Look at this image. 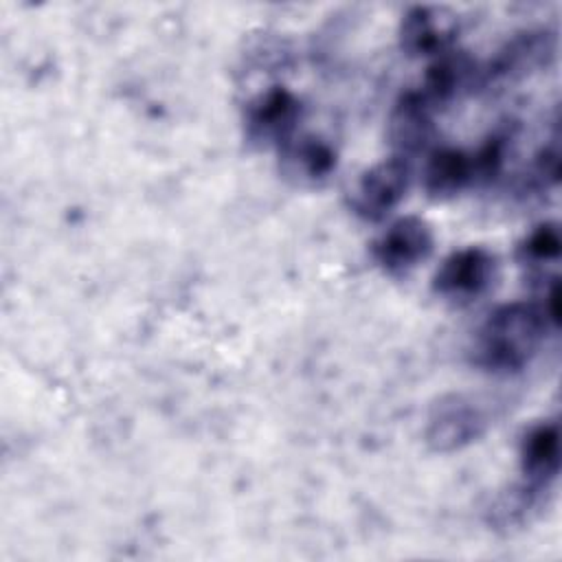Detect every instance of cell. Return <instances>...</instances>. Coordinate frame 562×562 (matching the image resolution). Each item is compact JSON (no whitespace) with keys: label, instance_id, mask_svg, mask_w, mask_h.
<instances>
[{"label":"cell","instance_id":"cell-1","mask_svg":"<svg viewBox=\"0 0 562 562\" xmlns=\"http://www.w3.org/2000/svg\"><path fill=\"white\" fill-rule=\"evenodd\" d=\"M551 327L540 301L501 305L476 331L472 362L490 373H516L536 358Z\"/></svg>","mask_w":562,"mask_h":562},{"label":"cell","instance_id":"cell-11","mask_svg":"<svg viewBox=\"0 0 562 562\" xmlns=\"http://www.w3.org/2000/svg\"><path fill=\"white\" fill-rule=\"evenodd\" d=\"M474 83H481V68L476 66V61L461 50H448L435 57V61L426 68L419 88L415 90L437 112L439 108L448 105L465 90H470Z\"/></svg>","mask_w":562,"mask_h":562},{"label":"cell","instance_id":"cell-16","mask_svg":"<svg viewBox=\"0 0 562 562\" xmlns=\"http://www.w3.org/2000/svg\"><path fill=\"white\" fill-rule=\"evenodd\" d=\"M560 180V147L558 136L551 138L538 154L531 165V184L536 189H551Z\"/></svg>","mask_w":562,"mask_h":562},{"label":"cell","instance_id":"cell-2","mask_svg":"<svg viewBox=\"0 0 562 562\" xmlns=\"http://www.w3.org/2000/svg\"><path fill=\"white\" fill-rule=\"evenodd\" d=\"M303 105L283 86H268L248 99L244 108V134L255 147H281L299 132Z\"/></svg>","mask_w":562,"mask_h":562},{"label":"cell","instance_id":"cell-7","mask_svg":"<svg viewBox=\"0 0 562 562\" xmlns=\"http://www.w3.org/2000/svg\"><path fill=\"white\" fill-rule=\"evenodd\" d=\"M281 176L303 189L325 184L338 167V149L321 134L296 132L277 147Z\"/></svg>","mask_w":562,"mask_h":562},{"label":"cell","instance_id":"cell-9","mask_svg":"<svg viewBox=\"0 0 562 562\" xmlns=\"http://www.w3.org/2000/svg\"><path fill=\"white\" fill-rule=\"evenodd\" d=\"M459 35V15L448 7L419 4L400 22V46L411 57H439L452 50Z\"/></svg>","mask_w":562,"mask_h":562},{"label":"cell","instance_id":"cell-4","mask_svg":"<svg viewBox=\"0 0 562 562\" xmlns=\"http://www.w3.org/2000/svg\"><path fill=\"white\" fill-rule=\"evenodd\" d=\"M496 279V259L481 246H468L448 255L432 277V290L454 305L479 301Z\"/></svg>","mask_w":562,"mask_h":562},{"label":"cell","instance_id":"cell-14","mask_svg":"<svg viewBox=\"0 0 562 562\" xmlns=\"http://www.w3.org/2000/svg\"><path fill=\"white\" fill-rule=\"evenodd\" d=\"M547 492H540L525 481L520 485L509 487L501 496H496L492 509H490V522L498 529L518 527L529 520V516L542 505Z\"/></svg>","mask_w":562,"mask_h":562},{"label":"cell","instance_id":"cell-3","mask_svg":"<svg viewBox=\"0 0 562 562\" xmlns=\"http://www.w3.org/2000/svg\"><path fill=\"white\" fill-rule=\"evenodd\" d=\"M411 184V160L391 156L369 167L356 182L349 195L351 211L367 220H384L406 195Z\"/></svg>","mask_w":562,"mask_h":562},{"label":"cell","instance_id":"cell-5","mask_svg":"<svg viewBox=\"0 0 562 562\" xmlns=\"http://www.w3.org/2000/svg\"><path fill=\"white\" fill-rule=\"evenodd\" d=\"M487 428V413L472 397L454 393L441 397L426 426V441L435 452H454L476 441Z\"/></svg>","mask_w":562,"mask_h":562},{"label":"cell","instance_id":"cell-10","mask_svg":"<svg viewBox=\"0 0 562 562\" xmlns=\"http://www.w3.org/2000/svg\"><path fill=\"white\" fill-rule=\"evenodd\" d=\"M435 134V110L417 90H406L393 103L386 121V136L395 156L408 158L428 147Z\"/></svg>","mask_w":562,"mask_h":562},{"label":"cell","instance_id":"cell-15","mask_svg":"<svg viewBox=\"0 0 562 562\" xmlns=\"http://www.w3.org/2000/svg\"><path fill=\"white\" fill-rule=\"evenodd\" d=\"M560 228L555 222H542L533 226L516 248V259L522 268L542 270L547 263L560 257Z\"/></svg>","mask_w":562,"mask_h":562},{"label":"cell","instance_id":"cell-13","mask_svg":"<svg viewBox=\"0 0 562 562\" xmlns=\"http://www.w3.org/2000/svg\"><path fill=\"white\" fill-rule=\"evenodd\" d=\"M474 184L472 156L457 147H443L430 154L424 167V189L435 200H448Z\"/></svg>","mask_w":562,"mask_h":562},{"label":"cell","instance_id":"cell-8","mask_svg":"<svg viewBox=\"0 0 562 562\" xmlns=\"http://www.w3.org/2000/svg\"><path fill=\"white\" fill-rule=\"evenodd\" d=\"M558 50V37L547 29H531L514 35L481 70V83L518 81L547 68Z\"/></svg>","mask_w":562,"mask_h":562},{"label":"cell","instance_id":"cell-12","mask_svg":"<svg viewBox=\"0 0 562 562\" xmlns=\"http://www.w3.org/2000/svg\"><path fill=\"white\" fill-rule=\"evenodd\" d=\"M520 472L527 485L549 492L560 472V426L540 422L531 426L520 441Z\"/></svg>","mask_w":562,"mask_h":562},{"label":"cell","instance_id":"cell-6","mask_svg":"<svg viewBox=\"0 0 562 562\" xmlns=\"http://www.w3.org/2000/svg\"><path fill=\"white\" fill-rule=\"evenodd\" d=\"M435 237L428 222L415 215L395 220L373 244V261L391 277H406L432 252Z\"/></svg>","mask_w":562,"mask_h":562}]
</instances>
